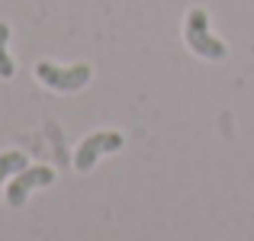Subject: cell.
<instances>
[{
	"label": "cell",
	"instance_id": "obj_1",
	"mask_svg": "<svg viewBox=\"0 0 254 241\" xmlns=\"http://www.w3.org/2000/svg\"><path fill=\"white\" fill-rule=\"evenodd\" d=\"M184 39H187V45H190L193 55L206 58V61H222V58L229 55L225 42H222V39H216V36L209 32V13H206L203 6H193V10L187 13Z\"/></svg>",
	"mask_w": 254,
	"mask_h": 241
},
{
	"label": "cell",
	"instance_id": "obj_2",
	"mask_svg": "<svg viewBox=\"0 0 254 241\" xmlns=\"http://www.w3.org/2000/svg\"><path fill=\"white\" fill-rule=\"evenodd\" d=\"M90 64H71V68H58L52 61H39L36 64V77L42 80L49 90H58V93H77L81 87L90 84Z\"/></svg>",
	"mask_w": 254,
	"mask_h": 241
},
{
	"label": "cell",
	"instance_id": "obj_3",
	"mask_svg": "<svg viewBox=\"0 0 254 241\" xmlns=\"http://www.w3.org/2000/svg\"><path fill=\"white\" fill-rule=\"evenodd\" d=\"M126 145V138L119 135V132H93V135H87L81 145H77V155H74V171L77 174H87L93 171V164H97L103 155H113V151H119Z\"/></svg>",
	"mask_w": 254,
	"mask_h": 241
},
{
	"label": "cell",
	"instance_id": "obj_4",
	"mask_svg": "<svg viewBox=\"0 0 254 241\" xmlns=\"http://www.w3.org/2000/svg\"><path fill=\"white\" fill-rule=\"evenodd\" d=\"M52 183H55V171H52V167L29 164L26 171H19L16 177L6 183V203H10L13 209H19L32 190H39V186H52Z\"/></svg>",
	"mask_w": 254,
	"mask_h": 241
},
{
	"label": "cell",
	"instance_id": "obj_5",
	"mask_svg": "<svg viewBox=\"0 0 254 241\" xmlns=\"http://www.w3.org/2000/svg\"><path fill=\"white\" fill-rule=\"evenodd\" d=\"M26 167H29V161H26L23 151H3V155H0V183H6L10 177H16Z\"/></svg>",
	"mask_w": 254,
	"mask_h": 241
},
{
	"label": "cell",
	"instance_id": "obj_6",
	"mask_svg": "<svg viewBox=\"0 0 254 241\" xmlns=\"http://www.w3.org/2000/svg\"><path fill=\"white\" fill-rule=\"evenodd\" d=\"M6 42H10V26L6 23H0V80H10L13 77V58H10V52H6Z\"/></svg>",
	"mask_w": 254,
	"mask_h": 241
}]
</instances>
